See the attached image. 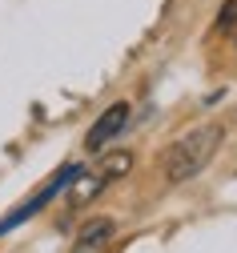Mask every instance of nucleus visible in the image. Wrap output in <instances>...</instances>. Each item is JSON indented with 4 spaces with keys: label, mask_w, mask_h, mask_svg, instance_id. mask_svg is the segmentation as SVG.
I'll use <instances>...</instances> for the list:
<instances>
[{
    "label": "nucleus",
    "mask_w": 237,
    "mask_h": 253,
    "mask_svg": "<svg viewBox=\"0 0 237 253\" xmlns=\"http://www.w3.org/2000/svg\"><path fill=\"white\" fill-rule=\"evenodd\" d=\"M221 137H225L221 125H201V129L177 137L173 145H169V153H165V177L173 181V185L193 181L201 169H209V161H213L217 149H221Z\"/></svg>",
    "instance_id": "1"
},
{
    "label": "nucleus",
    "mask_w": 237,
    "mask_h": 253,
    "mask_svg": "<svg viewBox=\"0 0 237 253\" xmlns=\"http://www.w3.org/2000/svg\"><path fill=\"white\" fill-rule=\"evenodd\" d=\"M125 125H129V101H117V105H109L105 113H100L96 121H93V129H89V137H85V149H105L113 137H121L125 133Z\"/></svg>",
    "instance_id": "2"
},
{
    "label": "nucleus",
    "mask_w": 237,
    "mask_h": 253,
    "mask_svg": "<svg viewBox=\"0 0 237 253\" xmlns=\"http://www.w3.org/2000/svg\"><path fill=\"white\" fill-rule=\"evenodd\" d=\"M113 221L109 217H96V221H89V225L81 229V237H77V249H93V245H100V241H109L113 237Z\"/></svg>",
    "instance_id": "3"
},
{
    "label": "nucleus",
    "mask_w": 237,
    "mask_h": 253,
    "mask_svg": "<svg viewBox=\"0 0 237 253\" xmlns=\"http://www.w3.org/2000/svg\"><path fill=\"white\" fill-rule=\"evenodd\" d=\"M96 169L105 173L109 181H117V177H125V173L133 169V153H125V149H121V153H109V157H105V161H100Z\"/></svg>",
    "instance_id": "4"
},
{
    "label": "nucleus",
    "mask_w": 237,
    "mask_h": 253,
    "mask_svg": "<svg viewBox=\"0 0 237 253\" xmlns=\"http://www.w3.org/2000/svg\"><path fill=\"white\" fill-rule=\"evenodd\" d=\"M237 24V0H225V8L217 12V28H233Z\"/></svg>",
    "instance_id": "5"
}]
</instances>
